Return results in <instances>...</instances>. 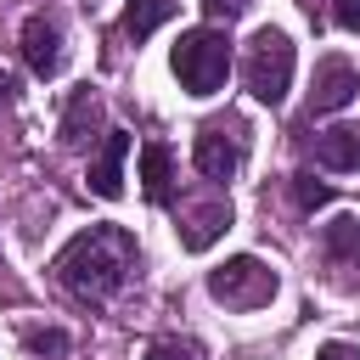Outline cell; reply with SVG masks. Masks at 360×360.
<instances>
[{
  "label": "cell",
  "mask_w": 360,
  "mask_h": 360,
  "mask_svg": "<svg viewBox=\"0 0 360 360\" xmlns=\"http://www.w3.org/2000/svg\"><path fill=\"white\" fill-rule=\"evenodd\" d=\"M135 270V236L124 225H90L56 253V281L90 304L112 298Z\"/></svg>",
  "instance_id": "6da1fadb"
},
{
  "label": "cell",
  "mask_w": 360,
  "mask_h": 360,
  "mask_svg": "<svg viewBox=\"0 0 360 360\" xmlns=\"http://www.w3.org/2000/svg\"><path fill=\"white\" fill-rule=\"evenodd\" d=\"M169 62H174V79L191 96H214L225 84V73H231V39L219 28H191V34H180Z\"/></svg>",
  "instance_id": "7a4b0ae2"
},
{
  "label": "cell",
  "mask_w": 360,
  "mask_h": 360,
  "mask_svg": "<svg viewBox=\"0 0 360 360\" xmlns=\"http://www.w3.org/2000/svg\"><path fill=\"white\" fill-rule=\"evenodd\" d=\"M242 84H248L264 107H276V101L287 96V84H292V39H287L281 28H259V34H253V45H248V56H242Z\"/></svg>",
  "instance_id": "3957f363"
},
{
  "label": "cell",
  "mask_w": 360,
  "mask_h": 360,
  "mask_svg": "<svg viewBox=\"0 0 360 360\" xmlns=\"http://www.w3.org/2000/svg\"><path fill=\"white\" fill-rule=\"evenodd\" d=\"M208 292H214L219 304H231V309H259V304L276 298V270L259 264L253 253H242V259H225V264L208 276Z\"/></svg>",
  "instance_id": "277c9868"
},
{
  "label": "cell",
  "mask_w": 360,
  "mask_h": 360,
  "mask_svg": "<svg viewBox=\"0 0 360 360\" xmlns=\"http://www.w3.org/2000/svg\"><path fill=\"white\" fill-rule=\"evenodd\" d=\"M22 62L34 79H56L62 73V28L56 17H28L22 22Z\"/></svg>",
  "instance_id": "5b68a950"
},
{
  "label": "cell",
  "mask_w": 360,
  "mask_h": 360,
  "mask_svg": "<svg viewBox=\"0 0 360 360\" xmlns=\"http://www.w3.org/2000/svg\"><path fill=\"white\" fill-rule=\"evenodd\" d=\"M191 158H197V169H202L208 180H231L236 163H242V135H231L225 124H202Z\"/></svg>",
  "instance_id": "8992f818"
},
{
  "label": "cell",
  "mask_w": 360,
  "mask_h": 360,
  "mask_svg": "<svg viewBox=\"0 0 360 360\" xmlns=\"http://www.w3.org/2000/svg\"><path fill=\"white\" fill-rule=\"evenodd\" d=\"M354 90H360V73H354V62H343V56H326V62L315 68L309 107H315V112H338V107H349V101H354Z\"/></svg>",
  "instance_id": "52a82bcc"
},
{
  "label": "cell",
  "mask_w": 360,
  "mask_h": 360,
  "mask_svg": "<svg viewBox=\"0 0 360 360\" xmlns=\"http://www.w3.org/2000/svg\"><path fill=\"white\" fill-rule=\"evenodd\" d=\"M124 158H129V135L124 129H107L96 163H90V191L96 197H118L124 191Z\"/></svg>",
  "instance_id": "ba28073f"
},
{
  "label": "cell",
  "mask_w": 360,
  "mask_h": 360,
  "mask_svg": "<svg viewBox=\"0 0 360 360\" xmlns=\"http://www.w3.org/2000/svg\"><path fill=\"white\" fill-rule=\"evenodd\" d=\"M225 225H231V202H225V197H214V202H202L197 214H186V219H180V248L202 253V248H214V242L225 236Z\"/></svg>",
  "instance_id": "9c48e42d"
},
{
  "label": "cell",
  "mask_w": 360,
  "mask_h": 360,
  "mask_svg": "<svg viewBox=\"0 0 360 360\" xmlns=\"http://www.w3.org/2000/svg\"><path fill=\"white\" fill-rule=\"evenodd\" d=\"M141 191H146V202H174V158H169V146L163 141H146L141 146Z\"/></svg>",
  "instance_id": "30bf717a"
},
{
  "label": "cell",
  "mask_w": 360,
  "mask_h": 360,
  "mask_svg": "<svg viewBox=\"0 0 360 360\" xmlns=\"http://www.w3.org/2000/svg\"><path fill=\"white\" fill-rule=\"evenodd\" d=\"M315 163H321V169H338V174L360 169V124H338V129H326V135L315 141Z\"/></svg>",
  "instance_id": "8fae6325"
},
{
  "label": "cell",
  "mask_w": 360,
  "mask_h": 360,
  "mask_svg": "<svg viewBox=\"0 0 360 360\" xmlns=\"http://www.w3.org/2000/svg\"><path fill=\"white\" fill-rule=\"evenodd\" d=\"M96 124H101V101H96L90 90H73L68 107H62V141H68V146H84Z\"/></svg>",
  "instance_id": "7c38bea8"
},
{
  "label": "cell",
  "mask_w": 360,
  "mask_h": 360,
  "mask_svg": "<svg viewBox=\"0 0 360 360\" xmlns=\"http://www.w3.org/2000/svg\"><path fill=\"white\" fill-rule=\"evenodd\" d=\"M174 17V0H129L124 6V34L129 39H146L152 28H163Z\"/></svg>",
  "instance_id": "4fadbf2b"
},
{
  "label": "cell",
  "mask_w": 360,
  "mask_h": 360,
  "mask_svg": "<svg viewBox=\"0 0 360 360\" xmlns=\"http://www.w3.org/2000/svg\"><path fill=\"white\" fill-rule=\"evenodd\" d=\"M321 242H326V259H338V264L360 259V219H354V214H338V219L321 231Z\"/></svg>",
  "instance_id": "5bb4252c"
},
{
  "label": "cell",
  "mask_w": 360,
  "mask_h": 360,
  "mask_svg": "<svg viewBox=\"0 0 360 360\" xmlns=\"http://www.w3.org/2000/svg\"><path fill=\"white\" fill-rule=\"evenodd\" d=\"M292 197H298V208H326V202H332V186L315 180V174H298V180H292Z\"/></svg>",
  "instance_id": "9a60e30c"
},
{
  "label": "cell",
  "mask_w": 360,
  "mask_h": 360,
  "mask_svg": "<svg viewBox=\"0 0 360 360\" xmlns=\"http://www.w3.org/2000/svg\"><path fill=\"white\" fill-rule=\"evenodd\" d=\"M28 349H34V354H68V332H56V326L28 332Z\"/></svg>",
  "instance_id": "2e32d148"
},
{
  "label": "cell",
  "mask_w": 360,
  "mask_h": 360,
  "mask_svg": "<svg viewBox=\"0 0 360 360\" xmlns=\"http://www.w3.org/2000/svg\"><path fill=\"white\" fill-rule=\"evenodd\" d=\"M146 360H197V349L169 338V343H152V349H146Z\"/></svg>",
  "instance_id": "e0dca14e"
},
{
  "label": "cell",
  "mask_w": 360,
  "mask_h": 360,
  "mask_svg": "<svg viewBox=\"0 0 360 360\" xmlns=\"http://www.w3.org/2000/svg\"><path fill=\"white\" fill-rule=\"evenodd\" d=\"M332 22L349 28V34H360V0H332Z\"/></svg>",
  "instance_id": "ac0fdd59"
},
{
  "label": "cell",
  "mask_w": 360,
  "mask_h": 360,
  "mask_svg": "<svg viewBox=\"0 0 360 360\" xmlns=\"http://www.w3.org/2000/svg\"><path fill=\"white\" fill-rule=\"evenodd\" d=\"M202 11H208V17H225V22H231L236 11H248V0H202Z\"/></svg>",
  "instance_id": "d6986e66"
},
{
  "label": "cell",
  "mask_w": 360,
  "mask_h": 360,
  "mask_svg": "<svg viewBox=\"0 0 360 360\" xmlns=\"http://www.w3.org/2000/svg\"><path fill=\"white\" fill-rule=\"evenodd\" d=\"M315 360H360V354H354L349 343H321V349H315Z\"/></svg>",
  "instance_id": "ffe728a7"
},
{
  "label": "cell",
  "mask_w": 360,
  "mask_h": 360,
  "mask_svg": "<svg viewBox=\"0 0 360 360\" xmlns=\"http://www.w3.org/2000/svg\"><path fill=\"white\" fill-rule=\"evenodd\" d=\"M6 96H11V79H6V73H0V101H6Z\"/></svg>",
  "instance_id": "44dd1931"
}]
</instances>
